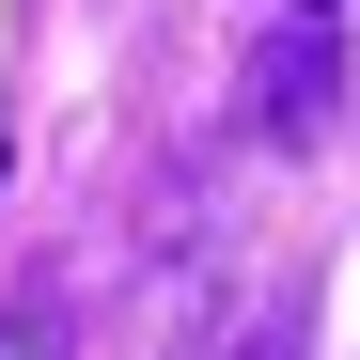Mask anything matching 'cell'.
Returning a JSON list of instances; mask_svg holds the SVG:
<instances>
[{
	"label": "cell",
	"instance_id": "3957f363",
	"mask_svg": "<svg viewBox=\"0 0 360 360\" xmlns=\"http://www.w3.org/2000/svg\"><path fill=\"white\" fill-rule=\"evenodd\" d=\"M235 360H314V314H297V297H266V314L235 329Z\"/></svg>",
	"mask_w": 360,
	"mask_h": 360
},
{
	"label": "cell",
	"instance_id": "6da1fadb",
	"mask_svg": "<svg viewBox=\"0 0 360 360\" xmlns=\"http://www.w3.org/2000/svg\"><path fill=\"white\" fill-rule=\"evenodd\" d=\"M329 110H345V16L297 0V16L266 32V63H251V126H266V141H314Z\"/></svg>",
	"mask_w": 360,
	"mask_h": 360
},
{
	"label": "cell",
	"instance_id": "7a4b0ae2",
	"mask_svg": "<svg viewBox=\"0 0 360 360\" xmlns=\"http://www.w3.org/2000/svg\"><path fill=\"white\" fill-rule=\"evenodd\" d=\"M0 360H79V297L63 282H16L0 297Z\"/></svg>",
	"mask_w": 360,
	"mask_h": 360
}]
</instances>
